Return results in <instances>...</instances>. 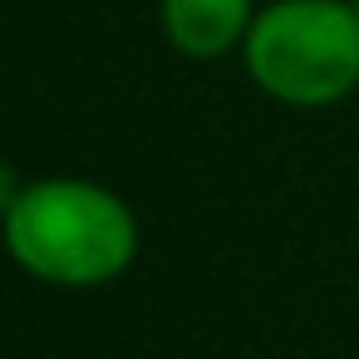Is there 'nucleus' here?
<instances>
[{
    "instance_id": "f257e3e1",
    "label": "nucleus",
    "mask_w": 359,
    "mask_h": 359,
    "mask_svg": "<svg viewBox=\"0 0 359 359\" xmlns=\"http://www.w3.org/2000/svg\"><path fill=\"white\" fill-rule=\"evenodd\" d=\"M6 246L15 266L60 290H99L128 276L143 231L133 207L94 177L50 172L20 182L6 172Z\"/></svg>"
},
{
    "instance_id": "f03ea898",
    "label": "nucleus",
    "mask_w": 359,
    "mask_h": 359,
    "mask_svg": "<svg viewBox=\"0 0 359 359\" xmlns=\"http://www.w3.org/2000/svg\"><path fill=\"white\" fill-rule=\"evenodd\" d=\"M246 79L280 109H334L359 94V6L354 0H271L246 50Z\"/></svg>"
},
{
    "instance_id": "7ed1b4c3",
    "label": "nucleus",
    "mask_w": 359,
    "mask_h": 359,
    "mask_svg": "<svg viewBox=\"0 0 359 359\" xmlns=\"http://www.w3.org/2000/svg\"><path fill=\"white\" fill-rule=\"evenodd\" d=\"M256 15H261L256 0H158V25L168 45L197 65L241 55Z\"/></svg>"
}]
</instances>
